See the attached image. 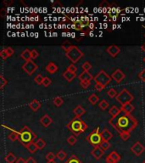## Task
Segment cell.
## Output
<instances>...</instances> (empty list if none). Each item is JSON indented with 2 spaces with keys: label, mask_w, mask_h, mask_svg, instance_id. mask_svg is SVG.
<instances>
[{
  "label": "cell",
  "mask_w": 145,
  "mask_h": 163,
  "mask_svg": "<svg viewBox=\"0 0 145 163\" xmlns=\"http://www.w3.org/2000/svg\"><path fill=\"white\" fill-rule=\"evenodd\" d=\"M8 137H9V138L10 139L11 141L14 142V141H16V140H18L20 138V132L15 131V130H12Z\"/></svg>",
  "instance_id": "cell-26"
},
{
  "label": "cell",
  "mask_w": 145,
  "mask_h": 163,
  "mask_svg": "<svg viewBox=\"0 0 145 163\" xmlns=\"http://www.w3.org/2000/svg\"><path fill=\"white\" fill-rule=\"evenodd\" d=\"M58 70H59L58 65L54 63V62H49V63L47 65L46 71L50 74H54L55 73V72H57Z\"/></svg>",
  "instance_id": "cell-17"
},
{
  "label": "cell",
  "mask_w": 145,
  "mask_h": 163,
  "mask_svg": "<svg viewBox=\"0 0 145 163\" xmlns=\"http://www.w3.org/2000/svg\"><path fill=\"white\" fill-rule=\"evenodd\" d=\"M131 150H132V152L136 156H141L143 153L144 152L145 147L140 142H136L131 147Z\"/></svg>",
  "instance_id": "cell-9"
},
{
  "label": "cell",
  "mask_w": 145,
  "mask_h": 163,
  "mask_svg": "<svg viewBox=\"0 0 145 163\" xmlns=\"http://www.w3.org/2000/svg\"><path fill=\"white\" fill-rule=\"evenodd\" d=\"M106 51L107 53L109 54V55L111 56V57H116L117 55H118V54L120 52V48L118 46H116V45H110L109 47L106 48Z\"/></svg>",
  "instance_id": "cell-13"
},
{
  "label": "cell",
  "mask_w": 145,
  "mask_h": 163,
  "mask_svg": "<svg viewBox=\"0 0 145 163\" xmlns=\"http://www.w3.org/2000/svg\"><path fill=\"white\" fill-rule=\"evenodd\" d=\"M19 132H20L19 140L25 146H26L28 144L33 142V140L36 138V135L34 133V132L30 129L27 126L24 127Z\"/></svg>",
  "instance_id": "cell-3"
},
{
  "label": "cell",
  "mask_w": 145,
  "mask_h": 163,
  "mask_svg": "<svg viewBox=\"0 0 145 163\" xmlns=\"http://www.w3.org/2000/svg\"><path fill=\"white\" fill-rule=\"evenodd\" d=\"M66 163H82V162L79 160V158H78L77 156L72 155L71 157L68 159L67 162Z\"/></svg>",
  "instance_id": "cell-33"
},
{
  "label": "cell",
  "mask_w": 145,
  "mask_h": 163,
  "mask_svg": "<svg viewBox=\"0 0 145 163\" xmlns=\"http://www.w3.org/2000/svg\"><path fill=\"white\" fill-rule=\"evenodd\" d=\"M144 63H145V57H144Z\"/></svg>",
  "instance_id": "cell-58"
},
{
  "label": "cell",
  "mask_w": 145,
  "mask_h": 163,
  "mask_svg": "<svg viewBox=\"0 0 145 163\" xmlns=\"http://www.w3.org/2000/svg\"><path fill=\"white\" fill-rule=\"evenodd\" d=\"M138 77L139 78L143 81V82H145V69H144L139 74H138Z\"/></svg>",
  "instance_id": "cell-48"
},
{
  "label": "cell",
  "mask_w": 145,
  "mask_h": 163,
  "mask_svg": "<svg viewBox=\"0 0 145 163\" xmlns=\"http://www.w3.org/2000/svg\"><path fill=\"white\" fill-rule=\"evenodd\" d=\"M142 27H144V30H145V26H142ZM144 36L145 37V32H144Z\"/></svg>",
  "instance_id": "cell-57"
},
{
  "label": "cell",
  "mask_w": 145,
  "mask_h": 163,
  "mask_svg": "<svg viewBox=\"0 0 145 163\" xmlns=\"http://www.w3.org/2000/svg\"><path fill=\"white\" fill-rule=\"evenodd\" d=\"M26 163H36V160H34V158L29 157L27 158V160H26Z\"/></svg>",
  "instance_id": "cell-50"
},
{
  "label": "cell",
  "mask_w": 145,
  "mask_h": 163,
  "mask_svg": "<svg viewBox=\"0 0 145 163\" xmlns=\"http://www.w3.org/2000/svg\"><path fill=\"white\" fill-rule=\"evenodd\" d=\"M107 95H109L110 98H116V96L118 95L116 90L114 89H110L107 92Z\"/></svg>",
  "instance_id": "cell-38"
},
{
  "label": "cell",
  "mask_w": 145,
  "mask_h": 163,
  "mask_svg": "<svg viewBox=\"0 0 145 163\" xmlns=\"http://www.w3.org/2000/svg\"><path fill=\"white\" fill-rule=\"evenodd\" d=\"M26 149L28 150V151L30 153H35L38 150V148L36 146V143L34 142H31L30 144H28L26 146Z\"/></svg>",
  "instance_id": "cell-27"
},
{
  "label": "cell",
  "mask_w": 145,
  "mask_h": 163,
  "mask_svg": "<svg viewBox=\"0 0 145 163\" xmlns=\"http://www.w3.org/2000/svg\"><path fill=\"white\" fill-rule=\"evenodd\" d=\"M90 84H91V81H84V82H81L80 83V85L82 86V88H83V89H88V87L90 86Z\"/></svg>",
  "instance_id": "cell-45"
},
{
  "label": "cell",
  "mask_w": 145,
  "mask_h": 163,
  "mask_svg": "<svg viewBox=\"0 0 145 163\" xmlns=\"http://www.w3.org/2000/svg\"><path fill=\"white\" fill-rule=\"evenodd\" d=\"M83 55L84 54L75 45H72L70 48V49L65 52V56L72 62V64L77 63L80 59L83 58Z\"/></svg>",
  "instance_id": "cell-4"
},
{
  "label": "cell",
  "mask_w": 145,
  "mask_h": 163,
  "mask_svg": "<svg viewBox=\"0 0 145 163\" xmlns=\"http://www.w3.org/2000/svg\"><path fill=\"white\" fill-rule=\"evenodd\" d=\"M36 144L37 148H38V150H42L43 148L46 146V142L42 139V138H38L37 140H36Z\"/></svg>",
  "instance_id": "cell-30"
},
{
  "label": "cell",
  "mask_w": 145,
  "mask_h": 163,
  "mask_svg": "<svg viewBox=\"0 0 145 163\" xmlns=\"http://www.w3.org/2000/svg\"><path fill=\"white\" fill-rule=\"evenodd\" d=\"M106 163H118L120 161V156L116 151H112L106 157Z\"/></svg>",
  "instance_id": "cell-10"
},
{
  "label": "cell",
  "mask_w": 145,
  "mask_h": 163,
  "mask_svg": "<svg viewBox=\"0 0 145 163\" xmlns=\"http://www.w3.org/2000/svg\"><path fill=\"white\" fill-rule=\"evenodd\" d=\"M99 108H100L102 111H104V110H106V109L109 107V102H108L107 100H102L100 102H99Z\"/></svg>",
  "instance_id": "cell-29"
},
{
  "label": "cell",
  "mask_w": 145,
  "mask_h": 163,
  "mask_svg": "<svg viewBox=\"0 0 145 163\" xmlns=\"http://www.w3.org/2000/svg\"><path fill=\"white\" fill-rule=\"evenodd\" d=\"M87 140L91 144L95 146H99L100 144L104 141V138L102 136V132H99V127H96L94 130H93L88 137H87Z\"/></svg>",
  "instance_id": "cell-5"
},
{
  "label": "cell",
  "mask_w": 145,
  "mask_h": 163,
  "mask_svg": "<svg viewBox=\"0 0 145 163\" xmlns=\"http://www.w3.org/2000/svg\"><path fill=\"white\" fill-rule=\"evenodd\" d=\"M52 121H53L52 118L49 116H48V115H44V116H42L41 119H40L41 124L43 127H48L49 126V125L52 123Z\"/></svg>",
  "instance_id": "cell-19"
},
{
  "label": "cell",
  "mask_w": 145,
  "mask_h": 163,
  "mask_svg": "<svg viewBox=\"0 0 145 163\" xmlns=\"http://www.w3.org/2000/svg\"><path fill=\"white\" fill-rule=\"evenodd\" d=\"M21 58L23 59L24 60L28 61V60H31V50H29L28 48H26V49H25L23 52L21 53Z\"/></svg>",
  "instance_id": "cell-24"
},
{
  "label": "cell",
  "mask_w": 145,
  "mask_h": 163,
  "mask_svg": "<svg viewBox=\"0 0 145 163\" xmlns=\"http://www.w3.org/2000/svg\"><path fill=\"white\" fill-rule=\"evenodd\" d=\"M111 77H112V79H114L116 83H120L126 77V75L120 69H117V70H115V71L112 73Z\"/></svg>",
  "instance_id": "cell-12"
},
{
  "label": "cell",
  "mask_w": 145,
  "mask_h": 163,
  "mask_svg": "<svg viewBox=\"0 0 145 163\" xmlns=\"http://www.w3.org/2000/svg\"><path fill=\"white\" fill-rule=\"evenodd\" d=\"M42 104L39 100H33L31 102L29 103V107L31 108L33 111H37L40 108H41Z\"/></svg>",
  "instance_id": "cell-18"
},
{
  "label": "cell",
  "mask_w": 145,
  "mask_h": 163,
  "mask_svg": "<svg viewBox=\"0 0 145 163\" xmlns=\"http://www.w3.org/2000/svg\"><path fill=\"white\" fill-rule=\"evenodd\" d=\"M47 163H56V162H55L54 161V162H47Z\"/></svg>",
  "instance_id": "cell-56"
},
{
  "label": "cell",
  "mask_w": 145,
  "mask_h": 163,
  "mask_svg": "<svg viewBox=\"0 0 145 163\" xmlns=\"http://www.w3.org/2000/svg\"><path fill=\"white\" fill-rule=\"evenodd\" d=\"M6 48V50H7V52H8V54H9V55H10V57L14 54L15 51H14V49H13L12 48L8 47V48Z\"/></svg>",
  "instance_id": "cell-49"
},
{
  "label": "cell",
  "mask_w": 145,
  "mask_h": 163,
  "mask_svg": "<svg viewBox=\"0 0 145 163\" xmlns=\"http://www.w3.org/2000/svg\"><path fill=\"white\" fill-rule=\"evenodd\" d=\"M55 157H56V156H54V154L52 152L48 153L46 155V160L48 162H54Z\"/></svg>",
  "instance_id": "cell-40"
},
{
  "label": "cell",
  "mask_w": 145,
  "mask_h": 163,
  "mask_svg": "<svg viewBox=\"0 0 145 163\" xmlns=\"http://www.w3.org/2000/svg\"><path fill=\"white\" fill-rule=\"evenodd\" d=\"M88 25V21H75V23H74V25H73V28L76 29V30H77V31H81V30H83V28L86 27Z\"/></svg>",
  "instance_id": "cell-15"
},
{
  "label": "cell",
  "mask_w": 145,
  "mask_h": 163,
  "mask_svg": "<svg viewBox=\"0 0 145 163\" xmlns=\"http://www.w3.org/2000/svg\"><path fill=\"white\" fill-rule=\"evenodd\" d=\"M22 69L26 73H27V75L31 76L38 69V65L32 60H30L25 62V64L22 65Z\"/></svg>",
  "instance_id": "cell-8"
},
{
  "label": "cell",
  "mask_w": 145,
  "mask_h": 163,
  "mask_svg": "<svg viewBox=\"0 0 145 163\" xmlns=\"http://www.w3.org/2000/svg\"><path fill=\"white\" fill-rule=\"evenodd\" d=\"M120 137L123 140V141H126L128 140L131 137V132H122L120 133Z\"/></svg>",
  "instance_id": "cell-31"
},
{
  "label": "cell",
  "mask_w": 145,
  "mask_h": 163,
  "mask_svg": "<svg viewBox=\"0 0 145 163\" xmlns=\"http://www.w3.org/2000/svg\"><path fill=\"white\" fill-rule=\"evenodd\" d=\"M121 112V110L119 109L117 106L115 105H113L110 109H109V113L110 116H112V117H116L120 115V113Z\"/></svg>",
  "instance_id": "cell-22"
},
{
  "label": "cell",
  "mask_w": 145,
  "mask_h": 163,
  "mask_svg": "<svg viewBox=\"0 0 145 163\" xmlns=\"http://www.w3.org/2000/svg\"><path fill=\"white\" fill-rule=\"evenodd\" d=\"M82 67L83 69V71H89V70L92 68V65L89 63L88 61H86L83 64Z\"/></svg>",
  "instance_id": "cell-37"
},
{
  "label": "cell",
  "mask_w": 145,
  "mask_h": 163,
  "mask_svg": "<svg viewBox=\"0 0 145 163\" xmlns=\"http://www.w3.org/2000/svg\"><path fill=\"white\" fill-rule=\"evenodd\" d=\"M6 11V9L5 8H4V9H2V10H1V11H0V14H1V16H2V17H4V12H5Z\"/></svg>",
  "instance_id": "cell-53"
},
{
  "label": "cell",
  "mask_w": 145,
  "mask_h": 163,
  "mask_svg": "<svg viewBox=\"0 0 145 163\" xmlns=\"http://www.w3.org/2000/svg\"><path fill=\"white\" fill-rule=\"evenodd\" d=\"M43 79H44V77H42V75L41 74H38L37 76H36V77L34 78V81L36 82V84L38 85H42V82H43Z\"/></svg>",
  "instance_id": "cell-35"
},
{
  "label": "cell",
  "mask_w": 145,
  "mask_h": 163,
  "mask_svg": "<svg viewBox=\"0 0 145 163\" xmlns=\"http://www.w3.org/2000/svg\"><path fill=\"white\" fill-rule=\"evenodd\" d=\"M109 124L119 133L122 132H132L138 127V121L131 115L124 114L109 119Z\"/></svg>",
  "instance_id": "cell-1"
},
{
  "label": "cell",
  "mask_w": 145,
  "mask_h": 163,
  "mask_svg": "<svg viewBox=\"0 0 145 163\" xmlns=\"http://www.w3.org/2000/svg\"><path fill=\"white\" fill-rule=\"evenodd\" d=\"M38 55H39V54L38 52L36 51V49H32L31 50V60H35L38 57Z\"/></svg>",
  "instance_id": "cell-47"
},
{
  "label": "cell",
  "mask_w": 145,
  "mask_h": 163,
  "mask_svg": "<svg viewBox=\"0 0 145 163\" xmlns=\"http://www.w3.org/2000/svg\"><path fill=\"white\" fill-rule=\"evenodd\" d=\"M102 136H103V138L104 140H106V141H109V139H111L113 138V134L111 133V132L109 131L107 128H105L102 132Z\"/></svg>",
  "instance_id": "cell-25"
},
{
  "label": "cell",
  "mask_w": 145,
  "mask_h": 163,
  "mask_svg": "<svg viewBox=\"0 0 145 163\" xmlns=\"http://www.w3.org/2000/svg\"><path fill=\"white\" fill-rule=\"evenodd\" d=\"M101 149L103 150H107L109 147H110V144L109 143V141H106V140H104L103 142L100 144V145H99Z\"/></svg>",
  "instance_id": "cell-36"
},
{
  "label": "cell",
  "mask_w": 145,
  "mask_h": 163,
  "mask_svg": "<svg viewBox=\"0 0 145 163\" xmlns=\"http://www.w3.org/2000/svg\"><path fill=\"white\" fill-rule=\"evenodd\" d=\"M115 99H116L117 102L119 103L120 105H121V106H123V105H126V104L131 103L133 100L134 97H133V95H132L128 90L124 89H122V91L120 92Z\"/></svg>",
  "instance_id": "cell-6"
},
{
  "label": "cell",
  "mask_w": 145,
  "mask_h": 163,
  "mask_svg": "<svg viewBox=\"0 0 145 163\" xmlns=\"http://www.w3.org/2000/svg\"><path fill=\"white\" fill-rule=\"evenodd\" d=\"M68 71H71L73 73H76L77 71V67L74 65V64H71V65H70L69 66H68L67 68Z\"/></svg>",
  "instance_id": "cell-44"
},
{
  "label": "cell",
  "mask_w": 145,
  "mask_h": 163,
  "mask_svg": "<svg viewBox=\"0 0 145 163\" xmlns=\"http://www.w3.org/2000/svg\"><path fill=\"white\" fill-rule=\"evenodd\" d=\"M16 163H26V161L23 158H18Z\"/></svg>",
  "instance_id": "cell-51"
},
{
  "label": "cell",
  "mask_w": 145,
  "mask_h": 163,
  "mask_svg": "<svg viewBox=\"0 0 145 163\" xmlns=\"http://www.w3.org/2000/svg\"><path fill=\"white\" fill-rule=\"evenodd\" d=\"M73 113L75 114L76 118H80L81 116H83V115L86 113V111H85V109L83 108L82 105H77V106L73 110Z\"/></svg>",
  "instance_id": "cell-16"
},
{
  "label": "cell",
  "mask_w": 145,
  "mask_h": 163,
  "mask_svg": "<svg viewBox=\"0 0 145 163\" xmlns=\"http://www.w3.org/2000/svg\"><path fill=\"white\" fill-rule=\"evenodd\" d=\"M0 56L2 57L3 60H6V59H8L10 57V55H9L8 52H7L6 48H4V49L1 50V52H0Z\"/></svg>",
  "instance_id": "cell-42"
},
{
  "label": "cell",
  "mask_w": 145,
  "mask_h": 163,
  "mask_svg": "<svg viewBox=\"0 0 145 163\" xmlns=\"http://www.w3.org/2000/svg\"><path fill=\"white\" fill-rule=\"evenodd\" d=\"M91 155L93 156L95 160H99L104 155V150H103L100 146H95L91 151Z\"/></svg>",
  "instance_id": "cell-11"
},
{
  "label": "cell",
  "mask_w": 145,
  "mask_h": 163,
  "mask_svg": "<svg viewBox=\"0 0 145 163\" xmlns=\"http://www.w3.org/2000/svg\"><path fill=\"white\" fill-rule=\"evenodd\" d=\"M120 110H121V111H123L125 114L131 115V113H132V112L133 111V110H134V106L132 105L131 103H129V104H126V105L121 106Z\"/></svg>",
  "instance_id": "cell-20"
},
{
  "label": "cell",
  "mask_w": 145,
  "mask_h": 163,
  "mask_svg": "<svg viewBox=\"0 0 145 163\" xmlns=\"http://www.w3.org/2000/svg\"><path fill=\"white\" fill-rule=\"evenodd\" d=\"M7 83H8V81L4 77V76H1L0 77V89H3L4 88V86L7 85Z\"/></svg>",
  "instance_id": "cell-41"
},
{
  "label": "cell",
  "mask_w": 145,
  "mask_h": 163,
  "mask_svg": "<svg viewBox=\"0 0 145 163\" xmlns=\"http://www.w3.org/2000/svg\"><path fill=\"white\" fill-rule=\"evenodd\" d=\"M4 160H5V162L7 163H15L17 161V157L16 156V155H14L13 153L10 152L6 155Z\"/></svg>",
  "instance_id": "cell-23"
},
{
  "label": "cell",
  "mask_w": 145,
  "mask_h": 163,
  "mask_svg": "<svg viewBox=\"0 0 145 163\" xmlns=\"http://www.w3.org/2000/svg\"><path fill=\"white\" fill-rule=\"evenodd\" d=\"M63 77H64L66 81H68V82H71L73 79L76 78L77 74L73 73V72H71V71H70L66 70V71L63 73Z\"/></svg>",
  "instance_id": "cell-21"
},
{
  "label": "cell",
  "mask_w": 145,
  "mask_h": 163,
  "mask_svg": "<svg viewBox=\"0 0 145 163\" xmlns=\"http://www.w3.org/2000/svg\"><path fill=\"white\" fill-rule=\"evenodd\" d=\"M93 80H94L96 84L100 85V86L105 88L111 82L112 77L106 73L104 70H102V71H100L99 73L95 76V77L93 78Z\"/></svg>",
  "instance_id": "cell-7"
},
{
  "label": "cell",
  "mask_w": 145,
  "mask_h": 163,
  "mask_svg": "<svg viewBox=\"0 0 145 163\" xmlns=\"http://www.w3.org/2000/svg\"><path fill=\"white\" fill-rule=\"evenodd\" d=\"M142 49H143V50L145 52V43L143 45V46H142Z\"/></svg>",
  "instance_id": "cell-55"
},
{
  "label": "cell",
  "mask_w": 145,
  "mask_h": 163,
  "mask_svg": "<svg viewBox=\"0 0 145 163\" xmlns=\"http://www.w3.org/2000/svg\"><path fill=\"white\" fill-rule=\"evenodd\" d=\"M14 2L13 1H10V2H9V1H4V4L7 5V7H9V6H10L12 4H13Z\"/></svg>",
  "instance_id": "cell-52"
},
{
  "label": "cell",
  "mask_w": 145,
  "mask_h": 163,
  "mask_svg": "<svg viewBox=\"0 0 145 163\" xmlns=\"http://www.w3.org/2000/svg\"><path fill=\"white\" fill-rule=\"evenodd\" d=\"M51 83H52L51 79L49 78V77H44L43 82H42V85H43L44 87H48L49 85L51 84Z\"/></svg>",
  "instance_id": "cell-43"
},
{
  "label": "cell",
  "mask_w": 145,
  "mask_h": 163,
  "mask_svg": "<svg viewBox=\"0 0 145 163\" xmlns=\"http://www.w3.org/2000/svg\"><path fill=\"white\" fill-rule=\"evenodd\" d=\"M143 163H145V161H144V162H143Z\"/></svg>",
  "instance_id": "cell-59"
},
{
  "label": "cell",
  "mask_w": 145,
  "mask_h": 163,
  "mask_svg": "<svg viewBox=\"0 0 145 163\" xmlns=\"http://www.w3.org/2000/svg\"><path fill=\"white\" fill-rule=\"evenodd\" d=\"M89 26H90V28H91V29H93V23L89 24Z\"/></svg>",
  "instance_id": "cell-54"
},
{
  "label": "cell",
  "mask_w": 145,
  "mask_h": 163,
  "mask_svg": "<svg viewBox=\"0 0 145 163\" xmlns=\"http://www.w3.org/2000/svg\"><path fill=\"white\" fill-rule=\"evenodd\" d=\"M77 138L75 136H70V137L67 138V143L70 144V145H75L76 143H77Z\"/></svg>",
  "instance_id": "cell-39"
},
{
  "label": "cell",
  "mask_w": 145,
  "mask_h": 163,
  "mask_svg": "<svg viewBox=\"0 0 145 163\" xmlns=\"http://www.w3.org/2000/svg\"><path fill=\"white\" fill-rule=\"evenodd\" d=\"M66 126H67L68 129L76 136H78L79 134L83 133V132L86 131L88 128L87 124L83 121L80 120L79 118H75L71 120Z\"/></svg>",
  "instance_id": "cell-2"
},
{
  "label": "cell",
  "mask_w": 145,
  "mask_h": 163,
  "mask_svg": "<svg viewBox=\"0 0 145 163\" xmlns=\"http://www.w3.org/2000/svg\"><path fill=\"white\" fill-rule=\"evenodd\" d=\"M71 46H72V44H71L70 42H65V43L62 44V46H61V47H62L63 49H64V50L66 52L67 50H69V49H70V48L71 47Z\"/></svg>",
  "instance_id": "cell-46"
},
{
  "label": "cell",
  "mask_w": 145,
  "mask_h": 163,
  "mask_svg": "<svg viewBox=\"0 0 145 163\" xmlns=\"http://www.w3.org/2000/svg\"><path fill=\"white\" fill-rule=\"evenodd\" d=\"M88 101H89L92 105H96V104L99 101V98L97 95H95V94H93V95H91L89 96Z\"/></svg>",
  "instance_id": "cell-28"
},
{
  "label": "cell",
  "mask_w": 145,
  "mask_h": 163,
  "mask_svg": "<svg viewBox=\"0 0 145 163\" xmlns=\"http://www.w3.org/2000/svg\"><path fill=\"white\" fill-rule=\"evenodd\" d=\"M66 156H67L66 153L63 150H59V151H58V153L56 154V157H57L59 161H64V160L66 158Z\"/></svg>",
  "instance_id": "cell-32"
},
{
  "label": "cell",
  "mask_w": 145,
  "mask_h": 163,
  "mask_svg": "<svg viewBox=\"0 0 145 163\" xmlns=\"http://www.w3.org/2000/svg\"><path fill=\"white\" fill-rule=\"evenodd\" d=\"M53 102H54V105H56L57 107H59V106H61V105H63L64 100H63V99L61 97H56V98L54 99Z\"/></svg>",
  "instance_id": "cell-34"
},
{
  "label": "cell",
  "mask_w": 145,
  "mask_h": 163,
  "mask_svg": "<svg viewBox=\"0 0 145 163\" xmlns=\"http://www.w3.org/2000/svg\"><path fill=\"white\" fill-rule=\"evenodd\" d=\"M78 78L81 82H84V81H91L92 79L94 78L93 75L90 73L89 71H83L82 73L78 76Z\"/></svg>",
  "instance_id": "cell-14"
}]
</instances>
